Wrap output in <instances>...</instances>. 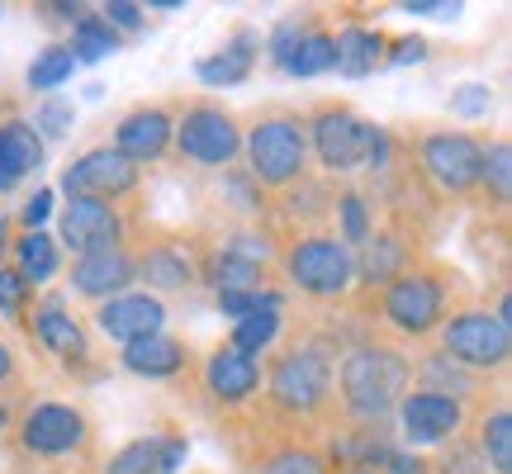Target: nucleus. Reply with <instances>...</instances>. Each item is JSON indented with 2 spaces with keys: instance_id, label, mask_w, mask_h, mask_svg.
<instances>
[{
  "instance_id": "nucleus-1",
  "label": "nucleus",
  "mask_w": 512,
  "mask_h": 474,
  "mask_svg": "<svg viewBox=\"0 0 512 474\" xmlns=\"http://www.w3.org/2000/svg\"><path fill=\"white\" fill-rule=\"evenodd\" d=\"M403 384H408V361L399 351L361 347L342 361V394L356 418H384L399 403Z\"/></svg>"
},
{
  "instance_id": "nucleus-2",
  "label": "nucleus",
  "mask_w": 512,
  "mask_h": 474,
  "mask_svg": "<svg viewBox=\"0 0 512 474\" xmlns=\"http://www.w3.org/2000/svg\"><path fill=\"white\" fill-rule=\"evenodd\" d=\"M313 147H318V157L323 166L332 171H356V166H384L389 162V138H384V128L366 124V119H356L347 110H328L318 114V124H313Z\"/></svg>"
},
{
  "instance_id": "nucleus-3",
  "label": "nucleus",
  "mask_w": 512,
  "mask_h": 474,
  "mask_svg": "<svg viewBox=\"0 0 512 474\" xmlns=\"http://www.w3.org/2000/svg\"><path fill=\"white\" fill-rule=\"evenodd\" d=\"M247 152H252V176L266 185H290L299 171H304V157H309V138L294 119H266L261 128H252L247 138Z\"/></svg>"
},
{
  "instance_id": "nucleus-4",
  "label": "nucleus",
  "mask_w": 512,
  "mask_h": 474,
  "mask_svg": "<svg viewBox=\"0 0 512 474\" xmlns=\"http://www.w3.org/2000/svg\"><path fill=\"white\" fill-rule=\"evenodd\" d=\"M290 275L299 290L318 294V299H332V294H342L351 285L356 256L337 237H309V242H299L290 252Z\"/></svg>"
},
{
  "instance_id": "nucleus-5",
  "label": "nucleus",
  "mask_w": 512,
  "mask_h": 474,
  "mask_svg": "<svg viewBox=\"0 0 512 474\" xmlns=\"http://www.w3.org/2000/svg\"><path fill=\"white\" fill-rule=\"evenodd\" d=\"M512 351V332L498 323L494 313H460L446 323V356L456 365H475V370H489V365H503Z\"/></svg>"
},
{
  "instance_id": "nucleus-6",
  "label": "nucleus",
  "mask_w": 512,
  "mask_h": 474,
  "mask_svg": "<svg viewBox=\"0 0 512 474\" xmlns=\"http://www.w3.org/2000/svg\"><path fill=\"white\" fill-rule=\"evenodd\" d=\"M328 380H332L328 356H323L318 347H299V351H290L285 361L275 365L271 394H275V403H280V408H290V413H309V408H318V403H323Z\"/></svg>"
},
{
  "instance_id": "nucleus-7",
  "label": "nucleus",
  "mask_w": 512,
  "mask_h": 474,
  "mask_svg": "<svg viewBox=\"0 0 512 474\" xmlns=\"http://www.w3.org/2000/svg\"><path fill=\"white\" fill-rule=\"evenodd\" d=\"M133 181H138V166L124 162L114 147H95V152H86L81 162L67 166V176H62V190L72 195V200H114V195H124V190H133Z\"/></svg>"
},
{
  "instance_id": "nucleus-8",
  "label": "nucleus",
  "mask_w": 512,
  "mask_h": 474,
  "mask_svg": "<svg viewBox=\"0 0 512 474\" xmlns=\"http://www.w3.org/2000/svg\"><path fill=\"white\" fill-rule=\"evenodd\" d=\"M422 166L441 190H470L484 181V147L465 133H432L422 143Z\"/></svg>"
},
{
  "instance_id": "nucleus-9",
  "label": "nucleus",
  "mask_w": 512,
  "mask_h": 474,
  "mask_svg": "<svg viewBox=\"0 0 512 474\" xmlns=\"http://www.w3.org/2000/svg\"><path fill=\"white\" fill-rule=\"evenodd\" d=\"M176 143L190 162H204V166H228L238 157V124L228 119L223 110H190L176 128Z\"/></svg>"
},
{
  "instance_id": "nucleus-10",
  "label": "nucleus",
  "mask_w": 512,
  "mask_h": 474,
  "mask_svg": "<svg viewBox=\"0 0 512 474\" xmlns=\"http://www.w3.org/2000/svg\"><path fill=\"white\" fill-rule=\"evenodd\" d=\"M399 422H403V437L418 441V446H432V441H446L460 432L465 422V408L460 399L441 394V389H422V394H408L399 403Z\"/></svg>"
},
{
  "instance_id": "nucleus-11",
  "label": "nucleus",
  "mask_w": 512,
  "mask_h": 474,
  "mask_svg": "<svg viewBox=\"0 0 512 474\" xmlns=\"http://www.w3.org/2000/svg\"><path fill=\"white\" fill-rule=\"evenodd\" d=\"M384 313L399 332H427L441 318V285L432 275H399L384 294Z\"/></svg>"
},
{
  "instance_id": "nucleus-12",
  "label": "nucleus",
  "mask_w": 512,
  "mask_h": 474,
  "mask_svg": "<svg viewBox=\"0 0 512 474\" xmlns=\"http://www.w3.org/2000/svg\"><path fill=\"white\" fill-rule=\"evenodd\" d=\"M81 437H86V422L67 403H38L24 418V446L38 456H67L72 446H81Z\"/></svg>"
},
{
  "instance_id": "nucleus-13",
  "label": "nucleus",
  "mask_w": 512,
  "mask_h": 474,
  "mask_svg": "<svg viewBox=\"0 0 512 474\" xmlns=\"http://www.w3.org/2000/svg\"><path fill=\"white\" fill-rule=\"evenodd\" d=\"M95 323H100L105 337H114V342L128 347V342H138V337L162 332L166 309L152 294H114V299H105V309L95 313Z\"/></svg>"
},
{
  "instance_id": "nucleus-14",
  "label": "nucleus",
  "mask_w": 512,
  "mask_h": 474,
  "mask_svg": "<svg viewBox=\"0 0 512 474\" xmlns=\"http://www.w3.org/2000/svg\"><path fill=\"white\" fill-rule=\"evenodd\" d=\"M119 233H124V228H119V214L100 200H72L67 214H62V237H67L72 252H81V256L119 247Z\"/></svg>"
},
{
  "instance_id": "nucleus-15",
  "label": "nucleus",
  "mask_w": 512,
  "mask_h": 474,
  "mask_svg": "<svg viewBox=\"0 0 512 474\" xmlns=\"http://www.w3.org/2000/svg\"><path fill=\"white\" fill-rule=\"evenodd\" d=\"M133 271H138V266L128 261L124 247L91 252L72 266V290L86 294V299H114V294H124V285L133 280Z\"/></svg>"
},
{
  "instance_id": "nucleus-16",
  "label": "nucleus",
  "mask_w": 512,
  "mask_h": 474,
  "mask_svg": "<svg viewBox=\"0 0 512 474\" xmlns=\"http://www.w3.org/2000/svg\"><path fill=\"white\" fill-rule=\"evenodd\" d=\"M166 143H171V119L162 110H138L128 114L119 133H114V152L124 157V162H152V157H162Z\"/></svg>"
},
{
  "instance_id": "nucleus-17",
  "label": "nucleus",
  "mask_w": 512,
  "mask_h": 474,
  "mask_svg": "<svg viewBox=\"0 0 512 474\" xmlns=\"http://www.w3.org/2000/svg\"><path fill=\"white\" fill-rule=\"evenodd\" d=\"M181 465H185V441L143 437L110 460V474H176Z\"/></svg>"
},
{
  "instance_id": "nucleus-18",
  "label": "nucleus",
  "mask_w": 512,
  "mask_h": 474,
  "mask_svg": "<svg viewBox=\"0 0 512 474\" xmlns=\"http://www.w3.org/2000/svg\"><path fill=\"white\" fill-rule=\"evenodd\" d=\"M204 380H209V394L223 403H242L252 394L256 384H261V370H256L252 356H242V351H219V356H209L204 365Z\"/></svg>"
},
{
  "instance_id": "nucleus-19",
  "label": "nucleus",
  "mask_w": 512,
  "mask_h": 474,
  "mask_svg": "<svg viewBox=\"0 0 512 474\" xmlns=\"http://www.w3.org/2000/svg\"><path fill=\"white\" fill-rule=\"evenodd\" d=\"M332 67L342 76H351V81H361V76H370L375 67H380V53H384V34H375V29H347L342 38H332Z\"/></svg>"
},
{
  "instance_id": "nucleus-20",
  "label": "nucleus",
  "mask_w": 512,
  "mask_h": 474,
  "mask_svg": "<svg viewBox=\"0 0 512 474\" xmlns=\"http://www.w3.org/2000/svg\"><path fill=\"white\" fill-rule=\"evenodd\" d=\"M185 361V351L176 337H166V332H152V337H138V342H128L124 347V365L133 375H176Z\"/></svg>"
},
{
  "instance_id": "nucleus-21",
  "label": "nucleus",
  "mask_w": 512,
  "mask_h": 474,
  "mask_svg": "<svg viewBox=\"0 0 512 474\" xmlns=\"http://www.w3.org/2000/svg\"><path fill=\"white\" fill-rule=\"evenodd\" d=\"M252 48H256V34H238V43L228 53L204 57L200 67H195V76H200L204 86H238L252 72Z\"/></svg>"
},
{
  "instance_id": "nucleus-22",
  "label": "nucleus",
  "mask_w": 512,
  "mask_h": 474,
  "mask_svg": "<svg viewBox=\"0 0 512 474\" xmlns=\"http://www.w3.org/2000/svg\"><path fill=\"white\" fill-rule=\"evenodd\" d=\"M0 162L10 166L15 176H29V171L43 166V138L34 133V124L15 119V124L0 128Z\"/></svg>"
},
{
  "instance_id": "nucleus-23",
  "label": "nucleus",
  "mask_w": 512,
  "mask_h": 474,
  "mask_svg": "<svg viewBox=\"0 0 512 474\" xmlns=\"http://www.w3.org/2000/svg\"><path fill=\"white\" fill-rule=\"evenodd\" d=\"M38 337H43L53 351H62V356H86V337H81V328H76V318L62 313L57 299H48L43 313H38Z\"/></svg>"
},
{
  "instance_id": "nucleus-24",
  "label": "nucleus",
  "mask_w": 512,
  "mask_h": 474,
  "mask_svg": "<svg viewBox=\"0 0 512 474\" xmlns=\"http://www.w3.org/2000/svg\"><path fill=\"white\" fill-rule=\"evenodd\" d=\"M19 280L24 285H43L57 275V242L48 233H29L19 237Z\"/></svg>"
},
{
  "instance_id": "nucleus-25",
  "label": "nucleus",
  "mask_w": 512,
  "mask_h": 474,
  "mask_svg": "<svg viewBox=\"0 0 512 474\" xmlns=\"http://www.w3.org/2000/svg\"><path fill=\"white\" fill-rule=\"evenodd\" d=\"M143 280L147 285H157V290H185L190 285V261H185L181 252H171V247H157V252H147L143 256Z\"/></svg>"
},
{
  "instance_id": "nucleus-26",
  "label": "nucleus",
  "mask_w": 512,
  "mask_h": 474,
  "mask_svg": "<svg viewBox=\"0 0 512 474\" xmlns=\"http://www.w3.org/2000/svg\"><path fill=\"white\" fill-rule=\"evenodd\" d=\"M356 266H361V275H366V280H399L403 247L389 233L366 237V252H361V261H356Z\"/></svg>"
},
{
  "instance_id": "nucleus-27",
  "label": "nucleus",
  "mask_w": 512,
  "mask_h": 474,
  "mask_svg": "<svg viewBox=\"0 0 512 474\" xmlns=\"http://www.w3.org/2000/svg\"><path fill=\"white\" fill-rule=\"evenodd\" d=\"M76 72V57L72 48H43L34 57V67H29V86L34 91H57V86H67Z\"/></svg>"
},
{
  "instance_id": "nucleus-28",
  "label": "nucleus",
  "mask_w": 512,
  "mask_h": 474,
  "mask_svg": "<svg viewBox=\"0 0 512 474\" xmlns=\"http://www.w3.org/2000/svg\"><path fill=\"white\" fill-rule=\"evenodd\" d=\"M114 48H119V34H114L105 19H95V15L76 19V48L72 53L81 57V62H100V57H110Z\"/></svg>"
},
{
  "instance_id": "nucleus-29",
  "label": "nucleus",
  "mask_w": 512,
  "mask_h": 474,
  "mask_svg": "<svg viewBox=\"0 0 512 474\" xmlns=\"http://www.w3.org/2000/svg\"><path fill=\"white\" fill-rule=\"evenodd\" d=\"M332 38L328 34H304V43L294 48V57L285 62V72L290 76H323L332 72Z\"/></svg>"
},
{
  "instance_id": "nucleus-30",
  "label": "nucleus",
  "mask_w": 512,
  "mask_h": 474,
  "mask_svg": "<svg viewBox=\"0 0 512 474\" xmlns=\"http://www.w3.org/2000/svg\"><path fill=\"white\" fill-rule=\"evenodd\" d=\"M275 332H280V313H247L233 332V351L242 356H261V351L275 342Z\"/></svg>"
},
{
  "instance_id": "nucleus-31",
  "label": "nucleus",
  "mask_w": 512,
  "mask_h": 474,
  "mask_svg": "<svg viewBox=\"0 0 512 474\" xmlns=\"http://www.w3.org/2000/svg\"><path fill=\"white\" fill-rule=\"evenodd\" d=\"M214 280H219V294H247V290H261V266L256 261H242V256L223 252L214 261Z\"/></svg>"
},
{
  "instance_id": "nucleus-32",
  "label": "nucleus",
  "mask_w": 512,
  "mask_h": 474,
  "mask_svg": "<svg viewBox=\"0 0 512 474\" xmlns=\"http://www.w3.org/2000/svg\"><path fill=\"white\" fill-rule=\"evenodd\" d=\"M484 451H489V460H494L498 474L512 470V413L508 408H498L494 418L484 422Z\"/></svg>"
},
{
  "instance_id": "nucleus-33",
  "label": "nucleus",
  "mask_w": 512,
  "mask_h": 474,
  "mask_svg": "<svg viewBox=\"0 0 512 474\" xmlns=\"http://www.w3.org/2000/svg\"><path fill=\"white\" fill-rule=\"evenodd\" d=\"M219 309L228 318H247V313H280V294L271 290H247V294H219Z\"/></svg>"
},
{
  "instance_id": "nucleus-34",
  "label": "nucleus",
  "mask_w": 512,
  "mask_h": 474,
  "mask_svg": "<svg viewBox=\"0 0 512 474\" xmlns=\"http://www.w3.org/2000/svg\"><path fill=\"white\" fill-rule=\"evenodd\" d=\"M489 110H494V91L489 86L470 81V86L451 91V114H460V119H479V114H489Z\"/></svg>"
},
{
  "instance_id": "nucleus-35",
  "label": "nucleus",
  "mask_w": 512,
  "mask_h": 474,
  "mask_svg": "<svg viewBox=\"0 0 512 474\" xmlns=\"http://www.w3.org/2000/svg\"><path fill=\"white\" fill-rule=\"evenodd\" d=\"M484 176H489V185H494L498 200H508L512 195V147L498 143L489 157H484Z\"/></svg>"
},
{
  "instance_id": "nucleus-36",
  "label": "nucleus",
  "mask_w": 512,
  "mask_h": 474,
  "mask_svg": "<svg viewBox=\"0 0 512 474\" xmlns=\"http://www.w3.org/2000/svg\"><path fill=\"white\" fill-rule=\"evenodd\" d=\"M72 119H76V110L67 100H43V110H38V128H43L48 138H67V133H72Z\"/></svg>"
},
{
  "instance_id": "nucleus-37",
  "label": "nucleus",
  "mask_w": 512,
  "mask_h": 474,
  "mask_svg": "<svg viewBox=\"0 0 512 474\" xmlns=\"http://www.w3.org/2000/svg\"><path fill=\"white\" fill-rule=\"evenodd\" d=\"M266 474H323V460L313 451H285V456H275L266 465Z\"/></svg>"
},
{
  "instance_id": "nucleus-38",
  "label": "nucleus",
  "mask_w": 512,
  "mask_h": 474,
  "mask_svg": "<svg viewBox=\"0 0 512 474\" xmlns=\"http://www.w3.org/2000/svg\"><path fill=\"white\" fill-rule=\"evenodd\" d=\"M342 228H347V242H366L370 237L366 200H361V195H347V200H342Z\"/></svg>"
},
{
  "instance_id": "nucleus-39",
  "label": "nucleus",
  "mask_w": 512,
  "mask_h": 474,
  "mask_svg": "<svg viewBox=\"0 0 512 474\" xmlns=\"http://www.w3.org/2000/svg\"><path fill=\"white\" fill-rule=\"evenodd\" d=\"M299 43H304V29H299V19H285V24H280V29L271 34V57L280 62V67H285Z\"/></svg>"
},
{
  "instance_id": "nucleus-40",
  "label": "nucleus",
  "mask_w": 512,
  "mask_h": 474,
  "mask_svg": "<svg viewBox=\"0 0 512 474\" xmlns=\"http://www.w3.org/2000/svg\"><path fill=\"white\" fill-rule=\"evenodd\" d=\"M24 280H19L15 271H0V313H10V318H19V309H24Z\"/></svg>"
},
{
  "instance_id": "nucleus-41",
  "label": "nucleus",
  "mask_w": 512,
  "mask_h": 474,
  "mask_svg": "<svg viewBox=\"0 0 512 474\" xmlns=\"http://www.w3.org/2000/svg\"><path fill=\"white\" fill-rule=\"evenodd\" d=\"M105 24H110V29H143V5L110 0V5H105Z\"/></svg>"
},
{
  "instance_id": "nucleus-42",
  "label": "nucleus",
  "mask_w": 512,
  "mask_h": 474,
  "mask_svg": "<svg viewBox=\"0 0 512 474\" xmlns=\"http://www.w3.org/2000/svg\"><path fill=\"white\" fill-rule=\"evenodd\" d=\"M53 214V190H38L34 200L24 204V223H29V233H38V223Z\"/></svg>"
},
{
  "instance_id": "nucleus-43",
  "label": "nucleus",
  "mask_w": 512,
  "mask_h": 474,
  "mask_svg": "<svg viewBox=\"0 0 512 474\" xmlns=\"http://www.w3.org/2000/svg\"><path fill=\"white\" fill-rule=\"evenodd\" d=\"M408 15H427V19H456L460 5H441V0H413V5H403Z\"/></svg>"
},
{
  "instance_id": "nucleus-44",
  "label": "nucleus",
  "mask_w": 512,
  "mask_h": 474,
  "mask_svg": "<svg viewBox=\"0 0 512 474\" xmlns=\"http://www.w3.org/2000/svg\"><path fill=\"white\" fill-rule=\"evenodd\" d=\"M422 57H427V43H422V38H403L399 53H394V62H399V67H408V62H422Z\"/></svg>"
},
{
  "instance_id": "nucleus-45",
  "label": "nucleus",
  "mask_w": 512,
  "mask_h": 474,
  "mask_svg": "<svg viewBox=\"0 0 512 474\" xmlns=\"http://www.w3.org/2000/svg\"><path fill=\"white\" fill-rule=\"evenodd\" d=\"M384 465H389L394 474H422V460L418 456H403V451H389V456H384Z\"/></svg>"
},
{
  "instance_id": "nucleus-46",
  "label": "nucleus",
  "mask_w": 512,
  "mask_h": 474,
  "mask_svg": "<svg viewBox=\"0 0 512 474\" xmlns=\"http://www.w3.org/2000/svg\"><path fill=\"white\" fill-rule=\"evenodd\" d=\"M15 181H19V176L5 162H0V195H5V190H15Z\"/></svg>"
},
{
  "instance_id": "nucleus-47",
  "label": "nucleus",
  "mask_w": 512,
  "mask_h": 474,
  "mask_svg": "<svg viewBox=\"0 0 512 474\" xmlns=\"http://www.w3.org/2000/svg\"><path fill=\"white\" fill-rule=\"evenodd\" d=\"M5 375H10V351L0 347V380H5Z\"/></svg>"
},
{
  "instance_id": "nucleus-48",
  "label": "nucleus",
  "mask_w": 512,
  "mask_h": 474,
  "mask_svg": "<svg viewBox=\"0 0 512 474\" xmlns=\"http://www.w3.org/2000/svg\"><path fill=\"white\" fill-rule=\"evenodd\" d=\"M0 252H5V223H0Z\"/></svg>"
},
{
  "instance_id": "nucleus-49",
  "label": "nucleus",
  "mask_w": 512,
  "mask_h": 474,
  "mask_svg": "<svg viewBox=\"0 0 512 474\" xmlns=\"http://www.w3.org/2000/svg\"><path fill=\"white\" fill-rule=\"evenodd\" d=\"M5 418H10V413H5V408H0V427H5Z\"/></svg>"
},
{
  "instance_id": "nucleus-50",
  "label": "nucleus",
  "mask_w": 512,
  "mask_h": 474,
  "mask_svg": "<svg viewBox=\"0 0 512 474\" xmlns=\"http://www.w3.org/2000/svg\"><path fill=\"white\" fill-rule=\"evenodd\" d=\"M361 474H370V470H361Z\"/></svg>"
}]
</instances>
